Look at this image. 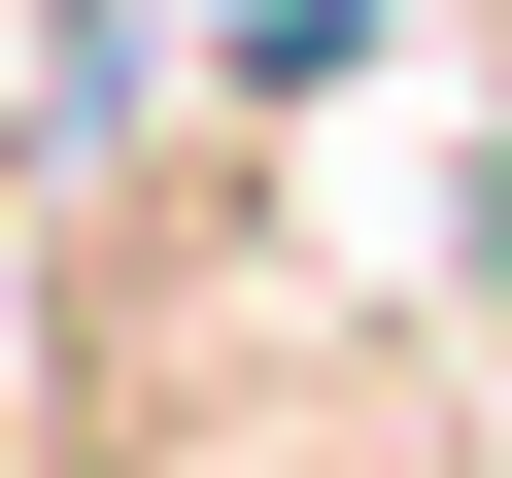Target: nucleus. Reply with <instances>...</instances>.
I'll list each match as a JSON object with an SVG mask.
<instances>
[{"label": "nucleus", "mask_w": 512, "mask_h": 478, "mask_svg": "<svg viewBox=\"0 0 512 478\" xmlns=\"http://www.w3.org/2000/svg\"><path fill=\"white\" fill-rule=\"evenodd\" d=\"M205 35H239V69H342V0H205Z\"/></svg>", "instance_id": "1"}]
</instances>
